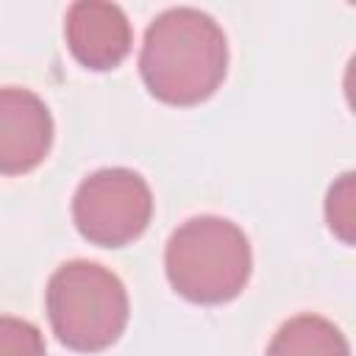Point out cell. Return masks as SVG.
I'll use <instances>...</instances> for the list:
<instances>
[{
	"instance_id": "cell-1",
	"label": "cell",
	"mask_w": 356,
	"mask_h": 356,
	"mask_svg": "<svg viewBox=\"0 0 356 356\" xmlns=\"http://www.w3.org/2000/svg\"><path fill=\"white\" fill-rule=\"evenodd\" d=\"M228 70L222 28L200 8L178 6L159 14L145 31L139 72L153 97L170 106H195L217 92Z\"/></svg>"
},
{
	"instance_id": "cell-2",
	"label": "cell",
	"mask_w": 356,
	"mask_h": 356,
	"mask_svg": "<svg viewBox=\"0 0 356 356\" xmlns=\"http://www.w3.org/2000/svg\"><path fill=\"white\" fill-rule=\"evenodd\" d=\"M164 270L172 289L192 303L234 300L250 278L248 236L225 217H192L172 231Z\"/></svg>"
},
{
	"instance_id": "cell-3",
	"label": "cell",
	"mask_w": 356,
	"mask_h": 356,
	"mask_svg": "<svg viewBox=\"0 0 356 356\" xmlns=\"http://www.w3.org/2000/svg\"><path fill=\"white\" fill-rule=\"evenodd\" d=\"M44 303L58 342L81 353L114 345L128 323V292L122 281L86 259L67 261L50 275Z\"/></svg>"
},
{
	"instance_id": "cell-4",
	"label": "cell",
	"mask_w": 356,
	"mask_h": 356,
	"mask_svg": "<svg viewBox=\"0 0 356 356\" xmlns=\"http://www.w3.org/2000/svg\"><path fill=\"white\" fill-rule=\"evenodd\" d=\"M153 217L147 181L128 167H103L86 175L72 197V220L83 239L122 248L139 239Z\"/></svg>"
},
{
	"instance_id": "cell-5",
	"label": "cell",
	"mask_w": 356,
	"mask_h": 356,
	"mask_svg": "<svg viewBox=\"0 0 356 356\" xmlns=\"http://www.w3.org/2000/svg\"><path fill=\"white\" fill-rule=\"evenodd\" d=\"M53 145V117L39 95L19 86L0 89V172L22 175L39 167Z\"/></svg>"
},
{
	"instance_id": "cell-6",
	"label": "cell",
	"mask_w": 356,
	"mask_h": 356,
	"mask_svg": "<svg viewBox=\"0 0 356 356\" xmlns=\"http://www.w3.org/2000/svg\"><path fill=\"white\" fill-rule=\"evenodd\" d=\"M64 39L70 53L95 72L114 70L131 50L134 33L125 11L106 0H78L67 8Z\"/></svg>"
},
{
	"instance_id": "cell-7",
	"label": "cell",
	"mask_w": 356,
	"mask_h": 356,
	"mask_svg": "<svg viewBox=\"0 0 356 356\" xmlns=\"http://www.w3.org/2000/svg\"><path fill=\"white\" fill-rule=\"evenodd\" d=\"M267 356H350V348L331 320L320 314H298L273 334Z\"/></svg>"
},
{
	"instance_id": "cell-8",
	"label": "cell",
	"mask_w": 356,
	"mask_h": 356,
	"mask_svg": "<svg viewBox=\"0 0 356 356\" xmlns=\"http://www.w3.org/2000/svg\"><path fill=\"white\" fill-rule=\"evenodd\" d=\"M353 172L339 175V181L328 189L325 197V220L331 225V231L342 239V242H353V228H356V203H353Z\"/></svg>"
},
{
	"instance_id": "cell-9",
	"label": "cell",
	"mask_w": 356,
	"mask_h": 356,
	"mask_svg": "<svg viewBox=\"0 0 356 356\" xmlns=\"http://www.w3.org/2000/svg\"><path fill=\"white\" fill-rule=\"evenodd\" d=\"M0 356H47L42 331L22 317L0 314Z\"/></svg>"
}]
</instances>
